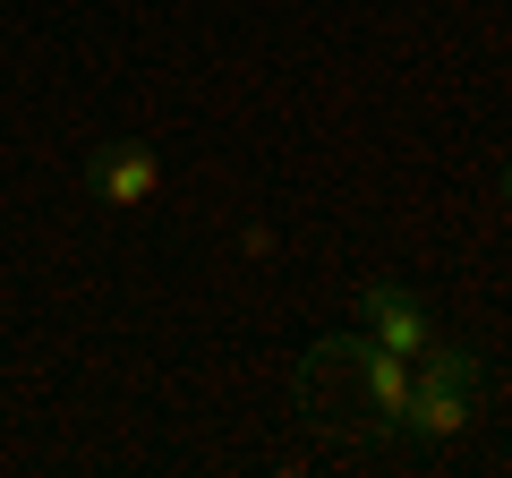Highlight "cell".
I'll return each instance as SVG.
<instances>
[{
    "label": "cell",
    "instance_id": "obj_4",
    "mask_svg": "<svg viewBox=\"0 0 512 478\" xmlns=\"http://www.w3.org/2000/svg\"><path fill=\"white\" fill-rule=\"evenodd\" d=\"M504 205H512V163H504Z\"/></svg>",
    "mask_w": 512,
    "mask_h": 478
},
{
    "label": "cell",
    "instance_id": "obj_3",
    "mask_svg": "<svg viewBox=\"0 0 512 478\" xmlns=\"http://www.w3.org/2000/svg\"><path fill=\"white\" fill-rule=\"evenodd\" d=\"M359 316H367V333H376L384 350H402V359H419V350L436 342V325H427V308H419L410 282H367V291H359Z\"/></svg>",
    "mask_w": 512,
    "mask_h": 478
},
{
    "label": "cell",
    "instance_id": "obj_1",
    "mask_svg": "<svg viewBox=\"0 0 512 478\" xmlns=\"http://www.w3.org/2000/svg\"><path fill=\"white\" fill-rule=\"evenodd\" d=\"M86 180H94V197H103L111 214H137V205H154V188H163V163H154L146 137H103L94 163H86Z\"/></svg>",
    "mask_w": 512,
    "mask_h": 478
},
{
    "label": "cell",
    "instance_id": "obj_2",
    "mask_svg": "<svg viewBox=\"0 0 512 478\" xmlns=\"http://www.w3.org/2000/svg\"><path fill=\"white\" fill-rule=\"evenodd\" d=\"M350 368H359V402H367V419H376V427H402L410 385H419V359H402V350H384L376 333H359V342H350Z\"/></svg>",
    "mask_w": 512,
    "mask_h": 478
}]
</instances>
